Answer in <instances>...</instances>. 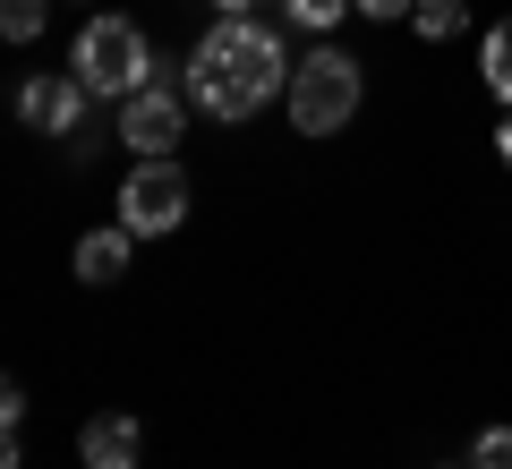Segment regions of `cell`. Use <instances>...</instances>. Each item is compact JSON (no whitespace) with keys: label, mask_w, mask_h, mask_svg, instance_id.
Segmentation results:
<instances>
[{"label":"cell","mask_w":512,"mask_h":469,"mask_svg":"<svg viewBox=\"0 0 512 469\" xmlns=\"http://www.w3.org/2000/svg\"><path fill=\"white\" fill-rule=\"evenodd\" d=\"M256 9H282V0H214V18H256Z\"/></svg>","instance_id":"cell-15"},{"label":"cell","mask_w":512,"mask_h":469,"mask_svg":"<svg viewBox=\"0 0 512 469\" xmlns=\"http://www.w3.org/2000/svg\"><path fill=\"white\" fill-rule=\"evenodd\" d=\"M291 69L299 60H282L274 26L214 18L205 43H197V60H188V103L214 111V120H248V111H265L274 94H291Z\"/></svg>","instance_id":"cell-1"},{"label":"cell","mask_w":512,"mask_h":469,"mask_svg":"<svg viewBox=\"0 0 512 469\" xmlns=\"http://www.w3.org/2000/svg\"><path fill=\"white\" fill-rule=\"evenodd\" d=\"M282 18L308 26V35H333V26L350 18V0H282Z\"/></svg>","instance_id":"cell-11"},{"label":"cell","mask_w":512,"mask_h":469,"mask_svg":"<svg viewBox=\"0 0 512 469\" xmlns=\"http://www.w3.org/2000/svg\"><path fill=\"white\" fill-rule=\"evenodd\" d=\"M478 69H487V86L512 103V18H495V26H487V43H478Z\"/></svg>","instance_id":"cell-9"},{"label":"cell","mask_w":512,"mask_h":469,"mask_svg":"<svg viewBox=\"0 0 512 469\" xmlns=\"http://www.w3.org/2000/svg\"><path fill=\"white\" fill-rule=\"evenodd\" d=\"M69 77L94 94V103H128V94L154 86V52H146V35H137L128 18H86Z\"/></svg>","instance_id":"cell-2"},{"label":"cell","mask_w":512,"mask_h":469,"mask_svg":"<svg viewBox=\"0 0 512 469\" xmlns=\"http://www.w3.org/2000/svg\"><path fill=\"white\" fill-rule=\"evenodd\" d=\"M86 103H94V94L77 86V77H26V86H18V120L35 128V137H69Z\"/></svg>","instance_id":"cell-6"},{"label":"cell","mask_w":512,"mask_h":469,"mask_svg":"<svg viewBox=\"0 0 512 469\" xmlns=\"http://www.w3.org/2000/svg\"><path fill=\"white\" fill-rule=\"evenodd\" d=\"M282 103H291L299 137H342L350 111H359V60L333 52V43H316V52L291 69V94H282Z\"/></svg>","instance_id":"cell-3"},{"label":"cell","mask_w":512,"mask_h":469,"mask_svg":"<svg viewBox=\"0 0 512 469\" xmlns=\"http://www.w3.org/2000/svg\"><path fill=\"white\" fill-rule=\"evenodd\" d=\"M43 18H52L43 0H0V35H9V43H35V35H43Z\"/></svg>","instance_id":"cell-12"},{"label":"cell","mask_w":512,"mask_h":469,"mask_svg":"<svg viewBox=\"0 0 512 469\" xmlns=\"http://www.w3.org/2000/svg\"><path fill=\"white\" fill-rule=\"evenodd\" d=\"M77 452H86V469H137V461H146V435H137L128 410H103V418H86Z\"/></svg>","instance_id":"cell-7"},{"label":"cell","mask_w":512,"mask_h":469,"mask_svg":"<svg viewBox=\"0 0 512 469\" xmlns=\"http://www.w3.org/2000/svg\"><path fill=\"white\" fill-rule=\"evenodd\" d=\"M350 9H367V18H410L419 0H350Z\"/></svg>","instance_id":"cell-14"},{"label":"cell","mask_w":512,"mask_h":469,"mask_svg":"<svg viewBox=\"0 0 512 469\" xmlns=\"http://www.w3.org/2000/svg\"><path fill=\"white\" fill-rule=\"evenodd\" d=\"M120 222L137 239L180 231V222H188V171L180 163H137V171H128V188H120Z\"/></svg>","instance_id":"cell-4"},{"label":"cell","mask_w":512,"mask_h":469,"mask_svg":"<svg viewBox=\"0 0 512 469\" xmlns=\"http://www.w3.org/2000/svg\"><path fill=\"white\" fill-rule=\"evenodd\" d=\"M470 469H512V427H487V435H478Z\"/></svg>","instance_id":"cell-13"},{"label":"cell","mask_w":512,"mask_h":469,"mask_svg":"<svg viewBox=\"0 0 512 469\" xmlns=\"http://www.w3.org/2000/svg\"><path fill=\"white\" fill-rule=\"evenodd\" d=\"M410 26H419L427 43H453L461 26H470V0H419V9H410Z\"/></svg>","instance_id":"cell-10"},{"label":"cell","mask_w":512,"mask_h":469,"mask_svg":"<svg viewBox=\"0 0 512 469\" xmlns=\"http://www.w3.org/2000/svg\"><path fill=\"white\" fill-rule=\"evenodd\" d=\"M188 137V103L171 86H146L120 103V145L137 154V163H171V145Z\"/></svg>","instance_id":"cell-5"},{"label":"cell","mask_w":512,"mask_h":469,"mask_svg":"<svg viewBox=\"0 0 512 469\" xmlns=\"http://www.w3.org/2000/svg\"><path fill=\"white\" fill-rule=\"evenodd\" d=\"M495 145H504V163H512V120H504V128H495Z\"/></svg>","instance_id":"cell-16"},{"label":"cell","mask_w":512,"mask_h":469,"mask_svg":"<svg viewBox=\"0 0 512 469\" xmlns=\"http://www.w3.org/2000/svg\"><path fill=\"white\" fill-rule=\"evenodd\" d=\"M128 239H137L128 222L86 231V239H77V282H120V273H128Z\"/></svg>","instance_id":"cell-8"}]
</instances>
